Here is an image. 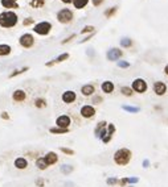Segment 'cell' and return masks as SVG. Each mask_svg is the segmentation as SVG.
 Listing matches in <instances>:
<instances>
[{"label": "cell", "mask_w": 168, "mask_h": 187, "mask_svg": "<svg viewBox=\"0 0 168 187\" xmlns=\"http://www.w3.org/2000/svg\"><path fill=\"white\" fill-rule=\"evenodd\" d=\"M66 60H69V53H62V54H60L56 60V63H61V62H64V61H66Z\"/></svg>", "instance_id": "cell-30"}, {"label": "cell", "mask_w": 168, "mask_h": 187, "mask_svg": "<svg viewBox=\"0 0 168 187\" xmlns=\"http://www.w3.org/2000/svg\"><path fill=\"white\" fill-rule=\"evenodd\" d=\"M13 166L16 167L17 170H25L28 167V160L25 157H17L13 161Z\"/></svg>", "instance_id": "cell-12"}, {"label": "cell", "mask_w": 168, "mask_h": 187, "mask_svg": "<svg viewBox=\"0 0 168 187\" xmlns=\"http://www.w3.org/2000/svg\"><path fill=\"white\" fill-rule=\"evenodd\" d=\"M32 24H34V19H32V17L24 19V21H23V25L24 27H29V25H32Z\"/></svg>", "instance_id": "cell-36"}, {"label": "cell", "mask_w": 168, "mask_h": 187, "mask_svg": "<svg viewBox=\"0 0 168 187\" xmlns=\"http://www.w3.org/2000/svg\"><path fill=\"white\" fill-rule=\"evenodd\" d=\"M76 36H77V34H72V36H69L68 38H65V40H64L61 44H62V45H65V44H69L72 40H74V38H76Z\"/></svg>", "instance_id": "cell-37"}, {"label": "cell", "mask_w": 168, "mask_h": 187, "mask_svg": "<svg viewBox=\"0 0 168 187\" xmlns=\"http://www.w3.org/2000/svg\"><path fill=\"white\" fill-rule=\"evenodd\" d=\"M34 107L38 108V110L45 108L46 107V100L44 99V98H37V99H34Z\"/></svg>", "instance_id": "cell-24"}, {"label": "cell", "mask_w": 168, "mask_h": 187, "mask_svg": "<svg viewBox=\"0 0 168 187\" xmlns=\"http://www.w3.org/2000/svg\"><path fill=\"white\" fill-rule=\"evenodd\" d=\"M132 152L127 148H121L114 153V162L118 166H126L131 161Z\"/></svg>", "instance_id": "cell-2"}, {"label": "cell", "mask_w": 168, "mask_h": 187, "mask_svg": "<svg viewBox=\"0 0 168 187\" xmlns=\"http://www.w3.org/2000/svg\"><path fill=\"white\" fill-rule=\"evenodd\" d=\"M19 44H20V46L24 48V49H31V48L34 45V37H33V34H31V33L23 34V36L19 38Z\"/></svg>", "instance_id": "cell-5"}, {"label": "cell", "mask_w": 168, "mask_h": 187, "mask_svg": "<svg viewBox=\"0 0 168 187\" xmlns=\"http://www.w3.org/2000/svg\"><path fill=\"white\" fill-rule=\"evenodd\" d=\"M69 132H70V128H60V127L49 128V133H52V135H66Z\"/></svg>", "instance_id": "cell-16"}, {"label": "cell", "mask_w": 168, "mask_h": 187, "mask_svg": "<svg viewBox=\"0 0 168 187\" xmlns=\"http://www.w3.org/2000/svg\"><path fill=\"white\" fill-rule=\"evenodd\" d=\"M121 46L122 48H131L132 46V40L128 37H125L121 40Z\"/></svg>", "instance_id": "cell-28"}, {"label": "cell", "mask_w": 168, "mask_h": 187, "mask_svg": "<svg viewBox=\"0 0 168 187\" xmlns=\"http://www.w3.org/2000/svg\"><path fill=\"white\" fill-rule=\"evenodd\" d=\"M53 65H56V61H54V60H53V61H51V62H48L45 66H46V67H51V66H53Z\"/></svg>", "instance_id": "cell-44"}, {"label": "cell", "mask_w": 168, "mask_h": 187, "mask_svg": "<svg viewBox=\"0 0 168 187\" xmlns=\"http://www.w3.org/2000/svg\"><path fill=\"white\" fill-rule=\"evenodd\" d=\"M164 74L168 75V65H166V67H164Z\"/></svg>", "instance_id": "cell-47"}, {"label": "cell", "mask_w": 168, "mask_h": 187, "mask_svg": "<svg viewBox=\"0 0 168 187\" xmlns=\"http://www.w3.org/2000/svg\"><path fill=\"white\" fill-rule=\"evenodd\" d=\"M61 99H62L64 103H66V104H72V103H74L77 99V94L74 91H72V90L65 91V92H62Z\"/></svg>", "instance_id": "cell-11"}, {"label": "cell", "mask_w": 168, "mask_h": 187, "mask_svg": "<svg viewBox=\"0 0 168 187\" xmlns=\"http://www.w3.org/2000/svg\"><path fill=\"white\" fill-rule=\"evenodd\" d=\"M37 185L41 186V185H42V179H38V181H37Z\"/></svg>", "instance_id": "cell-48"}, {"label": "cell", "mask_w": 168, "mask_h": 187, "mask_svg": "<svg viewBox=\"0 0 168 187\" xmlns=\"http://www.w3.org/2000/svg\"><path fill=\"white\" fill-rule=\"evenodd\" d=\"M94 31H95V28L93 27V25H87V27H85L81 31V33L82 34H85V33H94Z\"/></svg>", "instance_id": "cell-35"}, {"label": "cell", "mask_w": 168, "mask_h": 187, "mask_svg": "<svg viewBox=\"0 0 168 187\" xmlns=\"http://www.w3.org/2000/svg\"><path fill=\"white\" fill-rule=\"evenodd\" d=\"M123 110L127 112H131V114H136V112L140 111L138 107H131V106H123Z\"/></svg>", "instance_id": "cell-32"}, {"label": "cell", "mask_w": 168, "mask_h": 187, "mask_svg": "<svg viewBox=\"0 0 168 187\" xmlns=\"http://www.w3.org/2000/svg\"><path fill=\"white\" fill-rule=\"evenodd\" d=\"M93 103H94V104H101L102 98L101 96H94V98H93Z\"/></svg>", "instance_id": "cell-40"}, {"label": "cell", "mask_w": 168, "mask_h": 187, "mask_svg": "<svg viewBox=\"0 0 168 187\" xmlns=\"http://www.w3.org/2000/svg\"><path fill=\"white\" fill-rule=\"evenodd\" d=\"M101 88H102V91L105 94H111L113 91H114L115 86H114V83H113L111 81H105L101 85Z\"/></svg>", "instance_id": "cell-17"}, {"label": "cell", "mask_w": 168, "mask_h": 187, "mask_svg": "<svg viewBox=\"0 0 168 187\" xmlns=\"http://www.w3.org/2000/svg\"><path fill=\"white\" fill-rule=\"evenodd\" d=\"M147 82L142 78H136V79L132 82L131 85V88L134 90V92H138V94H144L147 91Z\"/></svg>", "instance_id": "cell-6"}, {"label": "cell", "mask_w": 168, "mask_h": 187, "mask_svg": "<svg viewBox=\"0 0 168 187\" xmlns=\"http://www.w3.org/2000/svg\"><path fill=\"white\" fill-rule=\"evenodd\" d=\"M36 166H37V169L38 170H46L48 167H49V165H48V162L45 161V158L44 157H38V158L36 160Z\"/></svg>", "instance_id": "cell-19"}, {"label": "cell", "mask_w": 168, "mask_h": 187, "mask_svg": "<svg viewBox=\"0 0 168 187\" xmlns=\"http://www.w3.org/2000/svg\"><path fill=\"white\" fill-rule=\"evenodd\" d=\"M29 70V67L28 66H25V67H23V69H20V70H15V71H12L11 74L8 75V78L9 79H12V78H15V77H17V75H20V74H23V73H25V71H28Z\"/></svg>", "instance_id": "cell-26"}, {"label": "cell", "mask_w": 168, "mask_h": 187, "mask_svg": "<svg viewBox=\"0 0 168 187\" xmlns=\"http://www.w3.org/2000/svg\"><path fill=\"white\" fill-rule=\"evenodd\" d=\"M33 31H34V33L40 34V36H48L52 31V24L49 21H41L34 25Z\"/></svg>", "instance_id": "cell-4"}, {"label": "cell", "mask_w": 168, "mask_h": 187, "mask_svg": "<svg viewBox=\"0 0 168 187\" xmlns=\"http://www.w3.org/2000/svg\"><path fill=\"white\" fill-rule=\"evenodd\" d=\"M148 166H150V161L144 160V161H143V167H148Z\"/></svg>", "instance_id": "cell-45"}, {"label": "cell", "mask_w": 168, "mask_h": 187, "mask_svg": "<svg viewBox=\"0 0 168 187\" xmlns=\"http://www.w3.org/2000/svg\"><path fill=\"white\" fill-rule=\"evenodd\" d=\"M139 179L138 178H128V185H134V183H138Z\"/></svg>", "instance_id": "cell-43"}, {"label": "cell", "mask_w": 168, "mask_h": 187, "mask_svg": "<svg viewBox=\"0 0 168 187\" xmlns=\"http://www.w3.org/2000/svg\"><path fill=\"white\" fill-rule=\"evenodd\" d=\"M95 92V86L91 85V83H87V85H83L81 87V94L83 96H91L94 95Z\"/></svg>", "instance_id": "cell-13"}, {"label": "cell", "mask_w": 168, "mask_h": 187, "mask_svg": "<svg viewBox=\"0 0 168 187\" xmlns=\"http://www.w3.org/2000/svg\"><path fill=\"white\" fill-rule=\"evenodd\" d=\"M44 158H45V161L48 162L49 166H52V165H56L58 162V154L56 152H48V153L44 156Z\"/></svg>", "instance_id": "cell-14"}, {"label": "cell", "mask_w": 168, "mask_h": 187, "mask_svg": "<svg viewBox=\"0 0 168 187\" xmlns=\"http://www.w3.org/2000/svg\"><path fill=\"white\" fill-rule=\"evenodd\" d=\"M0 117H2L3 120H9V115H8V112H2V115H0Z\"/></svg>", "instance_id": "cell-42"}, {"label": "cell", "mask_w": 168, "mask_h": 187, "mask_svg": "<svg viewBox=\"0 0 168 187\" xmlns=\"http://www.w3.org/2000/svg\"><path fill=\"white\" fill-rule=\"evenodd\" d=\"M45 3H46V0H31V2H29V6L32 8H42L45 6Z\"/></svg>", "instance_id": "cell-21"}, {"label": "cell", "mask_w": 168, "mask_h": 187, "mask_svg": "<svg viewBox=\"0 0 168 187\" xmlns=\"http://www.w3.org/2000/svg\"><path fill=\"white\" fill-rule=\"evenodd\" d=\"M121 92H122V95H125V96H132V94H134V90H132L131 87L123 86V87H121Z\"/></svg>", "instance_id": "cell-27"}, {"label": "cell", "mask_w": 168, "mask_h": 187, "mask_svg": "<svg viewBox=\"0 0 168 187\" xmlns=\"http://www.w3.org/2000/svg\"><path fill=\"white\" fill-rule=\"evenodd\" d=\"M122 56H123V52L121 50V49H118V48L110 49V50L107 52V54H106L108 61H118L119 58H122Z\"/></svg>", "instance_id": "cell-9"}, {"label": "cell", "mask_w": 168, "mask_h": 187, "mask_svg": "<svg viewBox=\"0 0 168 187\" xmlns=\"http://www.w3.org/2000/svg\"><path fill=\"white\" fill-rule=\"evenodd\" d=\"M118 66L122 67V69H127V67H130V63L126 62V61H119L118 62Z\"/></svg>", "instance_id": "cell-38"}, {"label": "cell", "mask_w": 168, "mask_h": 187, "mask_svg": "<svg viewBox=\"0 0 168 187\" xmlns=\"http://www.w3.org/2000/svg\"><path fill=\"white\" fill-rule=\"evenodd\" d=\"M115 12H117V7H113V8H110V9H107V11H105V16L108 19V17L114 16Z\"/></svg>", "instance_id": "cell-33"}, {"label": "cell", "mask_w": 168, "mask_h": 187, "mask_svg": "<svg viewBox=\"0 0 168 187\" xmlns=\"http://www.w3.org/2000/svg\"><path fill=\"white\" fill-rule=\"evenodd\" d=\"M103 2H105V0H93V6H94V7H99Z\"/></svg>", "instance_id": "cell-41"}, {"label": "cell", "mask_w": 168, "mask_h": 187, "mask_svg": "<svg viewBox=\"0 0 168 187\" xmlns=\"http://www.w3.org/2000/svg\"><path fill=\"white\" fill-rule=\"evenodd\" d=\"M60 152L64 154H66V156H74V150L70 149V148H65V146H61L60 148Z\"/></svg>", "instance_id": "cell-31"}, {"label": "cell", "mask_w": 168, "mask_h": 187, "mask_svg": "<svg viewBox=\"0 0 168 187\" xmlns=\"http://www.w3.org/2000/svg\"><path fill=\"white\" fill-rule=\"evenodd\" d=\"M107 124H108V123H107V121H105V120H102V121L98 123L97 127H95V129H94V136H97L101 131H103L105 128H107Z\"/></svg>", "instance_id": "cell-23"}, {"label": "cell", "mask_w": 168, "mask_h": 187, "mask_svg": "<svg viewBox=\"0 0 168 187\" xmlns=\"http://www.w3.org/2000/svg\"><path fill=\"white\" fill-rule=\"evenodd\" d=\"M118 185H119L121 187H125L126 185H128V178H122V179H119Z\"/></svg>", "instance_id": "cell-39"}, {"label": "cell", "mask_w": 168, "mask_h": 187, "mask_svg": "<svg viewBox=\"0 0 168 187\" xmlns=\"http://www.w3.org/2000/svg\"><path fill=\"white\" fill-rule=\"evenodd\" d=\"M61 2L65 4H70V3H73V0H61Z\"/></svg>", "instance_id": "cell-46"}, {"label": "cell", "mask_w": 168, "mask_h": 187, "mask_svg": "<svg viewBox=\"0 0 168 187\" xmlns=\"http://www.w3.org/2000/svg\"><path fill=\"white\" fill-rule=\"evenodd\" d=\"M73 19H74V13H73L72 9H69V8H64L61 11H58V13H57V20L61 24L72 23Z\"/></svg>", "instance_id": "cell-3"}, {"label": "cell", "mask_w": 168, "mask_h": 187, "mask_svg": "<svg viewBox=\"0 0 168 187\" xmlns=\"http://www.w3.org/2000/svg\"><path fill=\"white\" fill-rule=\"evenodd\" d=\"M87 3H89V0H73V6H74V8H77V9L85 8L87 6Z\"/></svg>", "instance_id": "cell-22"}, {"label": "cell", "mask_w": 168, "mask_h": 187, "mask_svg": "<svg viewBox=\"0 0 168 187\" xmlns=\"http://www.w3.org/2000/svg\"><path fill=\"white\" fill-rule=\"evenodd\" d=\"M2 6L4 8H8V9H17V8H20V7H19L17 0H2Z\"/></svg>", "instance_id": "cell-18"}, {"label": "cell", "mask_w": 168, "mask_h": 187, "mask_svg": "<svg viewBox=\"0 0 168 187\" xmlns=\"http://www.w3.org/2000/svg\"><path fill=\"white\" fill-rule=\"evenodd\" d=\"M72 124V117L69 115H60L56 119V127L60 128H70Z\"/></svg>", "instance_id": "cell-8"}, {"label": "cell", "mask_w": 168, "mask_h": 187, "mask_svg": "<svg viewBox=\"0 0 168 187\" xmlns=\"http://www.w3.org/2000/svg\"><path fill=\"white\" fill-rule=\"evenodd\" d=\"M73 170H74V167L72 165H62L60 167V171L64 174V175H69L70 173H73Z\"/></svg>", "instance_id": "cell-25"}, {"label": "cell", "mask_w": 168, "mask_h": 187, "mask_svg": "<svg viewBox=\"0 0 168 187\" xmlns=\"http://www.w3.org/2000/svg\"><path fill=\"white\" fill-rule=\"evenodd\" d=\"M19 23L17 15L13 11H6L0 13V27L2 28H13Z\"/></svg>", "instance_id": "cell-1"}, {"label": "cell", "mask_w": 168, "mask_h": 187, "mask_svg": "<svg viewBox=\"0 0 168 187\" xmlns=\"http://www.w3.org/2000/svg\"><path fill=\"white\" fill-rule=\"evenodd\" d=\"M118 182H119V179L115 178V177H111V178H107L106 179V183L108 186H114V185H118Z\"/></svg>", "instance_id": "cell-34"}, {"label": "cell", "mask_w": 168, "mask_h": 187, "mask_svg": "<svg viewBox=\"0 0 168 187\" xmlns=\"http://www.w3.org/2000/svg\"><path fill=\"white\" fill-rule=\"evenodd\" d=\"M12 99L13 102H17V103H21L27 99V94L24 90H16V91H13L12 94Z\"/></svg>", "instance_id": "cell-15"}, {"label": "cell", "mask_w": 168, "mask_h": 187, "mask_svg": "<svg viewBox=\"0 0 168 187\" xmlns=\"http://www.w3.org/2000/svg\"><path fill=\"white\" fill-rule=\"evenodd\" d=\"M152 90H154V92L156 94L157 96H163L164 94L167 92V85L164 82H160L157 81L154 83V86H152Z\"/></svg>", "instance_id": "cell-10"}, {"label": "cell", "mask_w": 168, "mask_h": 187, "mask_svg": "<svg viewBox=\"0 0 168 187\" xmlns=\"http://www.w3.org/2000/svg\"><path fill=\"white\" fill-rule=\"evenodd\" d=\"M12 52V48L7 44H0V57H7Z\"/></svg>", "instance_id": "cell-20"}, {"label": "cell", "mask_w": 168, "mask_h": 187, "mask_svg": "<svg viewBox=\"0 0 168 187\" xmlns=\"http://www.w3.org/2000/svg\"><path fill=\"white\" fill-rule=\"evenodd\" d=\"M115 131H117L115 125L113 124V123H108V124H107V136L113 137V136H114V133H115Z\"/></svg>", "instance_id": "cell-29"}, {"label": "cell", "mask_w": 168, "mask_h": 187, "mask_svg": "<svg viewBox=\"0 0 168 187\" xmlns=\"http://www.w3.org/2000/svg\"><path fill=\"white\" fill-rule=\"evenodd\" d=\"M80 114H81V116L83 117V119H93V117L95 116L97 111H95V108L93 107V106H90V104H85V106L81 107Z\"/></svg>", "instance_id": "cell-7"}]
</instances>
